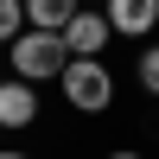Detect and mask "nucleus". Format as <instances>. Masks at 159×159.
I'll return each instance as SVG.
<instances>
[{"label": "nucleus", "instance_id": "9", "mask_svg": "<svg viewBox=\"0 0 159 159\" xmlns=\"http://www.w3.org/2000/svg\"><path fill=\"white\" fill-rule=\"evenodd\" d=\"M102 159H147L140 147H115V153H102Z\"/></svg>", "mask_w": 159, "mask_h": 159}, {"label": "nucleus", "instance_id": "2", "mask_svg": "<svg viewBox=\"0 0 159 159\" xmlns=\"http://www.w3.org/2000/svg\"><path fill=\"white\" fill-rule=\"evenodd\" d=\"M57 89H64V108H76V115H108L115 108V70L102 57H70Z\"/></svg>", "mask_w": 159, "mask_h": 159}, {"label": "nucleus", "instance_id": "1", "mask_svg": "<svg viewBox=\"0 0 159 159\" xmlns=\"http://www.w3.org/2000/svg\"><path fill=\"white\" fill-rule=\"evenodd\" d=\"M7 57H13V76H25V83H57L64 64H70V45H64V32L25 25V32L7 45Z\"/></svg>", "mask_w": 159, "mask_h": 159}, {"label": "nucleus", "instance_id": "8", "mask_svg": "<svg viewBox=\"0 0 159 159\" xmlns=\"http://www.w3.org/2000/svg\"><path fill=\"white\" fill-rule=\"evenodd\" d=\"M134 76H140V89H147V96L159 102V45H147V51H140V64H134Z\"/></svg>", "mask_w": 159, "mask_h": 159}, {"label": "nucleus", "instance_id": "6", "mask_svg": "<svg viewBox=\"0 0 159 159\" xmlns=\"http://www.w3.org/2000/svg\"><path fill=\"white\" fill-rule=\"evenodd\" d=\"M76 13H83V0H25V25H45V32H64Z\"/></svg>", "mask_w": 159, "mask_h": 159}, {"label": "nucleus", "instance_id": "7", "mask_svg": "<svg viewBox=\"0 0 159 159\" xmlns=\"http://www.w3.org/2000/svg\"><path fill=\"white\" fill-rule=\"evenodd\" d=\"M19 32H25V0H0V45H13Z\"/></svg>", "mask_w": 159, "mask_h": 159}, {"label": "nucleus", "instance_id": "10", "mask_svg": "<svg viewBox=\"0 0 159 159\" xmlns=\"http://www.w3.org/2000/svg\"><path fill=\"white\" fill-rule=\"evenodd\" d=\"M0 159H32V153H13V147H0Z\"/></svg>", "mask_w": 159, "mask_h": 159}, {"label": "nucleus", "instance_id": "4", "mask_svg": "<svg viewBox=\"0 0 159 159\" xmlns=\"http://www.w3.org/2000/svg\"><path fill=\"white\" fill-rule=\"evenodd\" d=\"M108 38H115V25H108V13H102V7H83L70 25H64L70 57H102V51H108Z\"/></svg>", "mask_w": 159, "mask_h": 159}, {"label": "nucleus", "instance_id": "5", "mask_svg": "<svg viewBox=\"0 0 159 159\" xmlns=\"http://www.w3.org/2000/svg\"><path fill=\"white\" fill-rule=\"evenodd\" d=\"M102 13H108L115 38H147L159 25V0H102Z\"/></svg>", "mask_w": 159, "mask_h": 159}, {"label": "nucleus", "instance_id": "3", "mask_svg": "<svg viewBox=\"0 0 159 159\" xmlns=\"http://www.w3.org/2000/svg\"><path fill=\"white\" fill-rule=\"evenodd\" d=\"M0 127H7V134L38 127V83H25V76H0Z\"/></svg>", "mask_w": 159, "mask_h": 159}]
</instances>
